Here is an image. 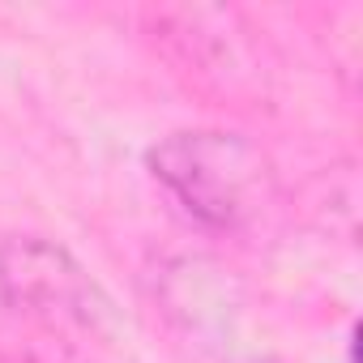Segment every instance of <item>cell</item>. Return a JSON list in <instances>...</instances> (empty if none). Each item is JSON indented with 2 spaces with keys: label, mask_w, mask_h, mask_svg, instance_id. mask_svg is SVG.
<instances>
[{
  "label": "cell",
  "mask_w": 363,
  "mask_h": 363,
  "mask_svg": "<svg viewBox=\"0 0 363 363\" xmlns=\"http://www.w3.org/2000/svg\"><path fill=\"white\" fill-rule=\"evenodd\" d=\"M145 162L158 184L197 223L218 231L244 227L261 210L269 189V167L261 150L248 145L240 133H218V128L171 133L150 150Z\"/></svg>",
  "instance_id": "cell-1"
},
{
  "label": "cell",
  "mask_w": 363,
  "mask_h": 363,
  "mask_svg": "<svg viewBox=\"0 0 363 363\" xmlns=\"http://www.w3.org/2000/svg\"><path fill=\"white\" fill-rule=\"evenodd\" d=\"M0 282L5 291L43 316H60V320H82V325H99V308L103 295L94 286V278L60 248L43 244V240H13L0 248Z\"/></svg>",
  "instance_id": "cell-2"
}]
</instances>
